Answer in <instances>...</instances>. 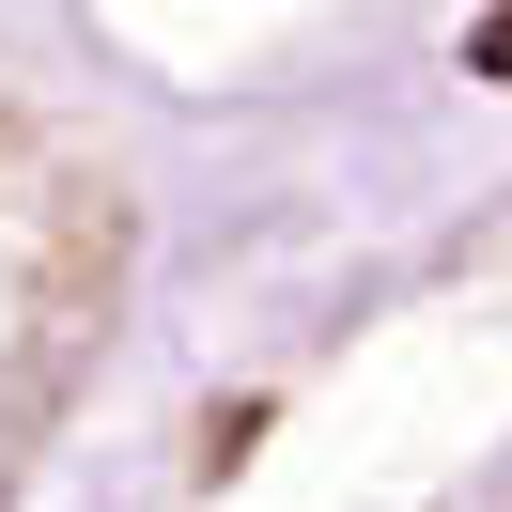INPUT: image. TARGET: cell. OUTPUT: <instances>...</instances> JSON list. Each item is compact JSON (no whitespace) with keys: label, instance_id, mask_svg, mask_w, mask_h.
I'll use <instances>...</instances> for the list:
<instances>
[{"label":"cell","instance_id":"6da1fadb","mask_svg":"<svg viewBox=\"0 0 512 512\" xmlns=\"http://www.w3.org/2000/svg\"><path fill=\"white\" fill-rule=\"evenodd\" d=\"M109 326H125V187L63 109L0 94V512L47 481Z\"/></svg>","mask_w":512,"mask_h":512}]
</instances>
